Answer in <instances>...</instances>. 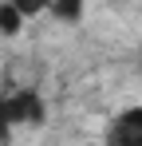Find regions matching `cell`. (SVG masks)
I'll return each mask as SVG.
<instances>
[{
    "label": "cell",
    "mask_w": 142,
    "mask_h": 146,
    "mask_svg": "<svg viewBox=\"0 0 142 146\" xmlns=\"http://www.w3.org/2000/svg\"><path fill=\"white\" fill-rule=\"evenodd\" d=\"M8 4H12L20 16H40V12H47L51 0H8Z\"/></svg>",
    "instance_id": "obj_5"
},
{
    "label": "cell",
    "mask_w": 142,
    "mask_h": 146,
    "mask_svg": "<svg viewBox=\"0 0 142 146\" xmlns=\"http://www.w3.org/2000/svg\"><path fill=\"white\" fill-rule=\"evenodd\" d=\"M12 142V119H8V107H4V95H0V146Z\"/></svg>",
    "instance_id": "obj_6"
},
{
    "label": "cell",
    "mask_w": 142,
    "mask_h": 146,
    "mask_svg": "<svg viewBox=\"0 0 142 146\" xmlns=\"http://www.w3.org/2000/svg\"><path fill=\"white\" fill-rule=\"evenodd\" d=\"M4 107H8L12 126H44V119H47L44 99L36 95L32 87H20V91H12V95H4Z\"/></svg>",
    "instance_id": "obj_1"
},
{
    "label": "cell",
    "mask_w": 142,
    "mask_h": 146,
    "mask_svg": "<svg viewBox=\"0 0 142 146\" xmlns=\"http://www.w3.org/2000/svg\"><path fill=\"white\" fill-rule=\"evenodd\" d=\"M47 8H51L55 20H63V24H75V20L83 16V0H51Z\"/></svg>",
    "instance_id": "obj_3"
},
{
    "label": "cell",
    "mask_w": 142,
    "mask_h": 146,
    "mask_svg": "<svg viewBox=\"0 0 142 146\" xmlns=\"http://www.w3.org/2000/svg\"><path fill=\"white\" fill-rule=\"evenodd\" d=\"M20 28H24V16L4 0L0 4V36H20Z\"/></svg>",
    "instance_id": "obj_4"
},
{
    "label": "cell",
    "mask_w": 142,
    "mask_h": 146,
    "mask_svg": "<svg viewBox=\"0 0 142 146\" xmlns=\"http://www.w3.org/2000/svg\"><path fill=\"white\" fill-rule=\"evenodd\" d=\"M111 146H142V107H130L111 122Z\"/></svg>",
    "instance_id": "obj_2"
}]
</instances>
